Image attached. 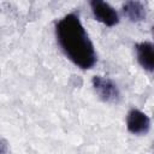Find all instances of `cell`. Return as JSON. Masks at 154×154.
<instances>
[{
    "mask_svg": "<svg viewBox=\"0 0 154 154\" xmlns=\"http://www.w3.org/2000/svg\"><path fill=\"white\" fill-rule=\"evenodd\" d=\"M57 41L64 54L78 67L91 69L96 63V53L79 17L69 13L55 24Z\"/></svg>",
    "mask_w": 154,
    "mask_h": 154,
    "instance_id": "obj_1",
    "label": "cell"
},
{
    "mask_svg": "<svg viewBox=\"0 0 154 154\" xmlns=\"http://www.w3.org/2000/svg\"><path fill=\"white\" fill-rule=\"evenodd\" d=\"M93 88L96 93V95L105 102H114L119 99V89L117 84L111 81L109 78L102 77V76H95L93 77Z\"/></svg>",
    "mask_w": 154,
    "mask_h": 154,
    "instance_id": "obj_2",
    "label": "cell"
},
{
    "mask_svg": "<svg viewBox=\"0 0 154 154\" xmlns=\"http://www.w3.org/2000/svg\"><path fill=\"white\" fill-rule=\"evenodd\" d=\"M90 7L93 11V14L96 20L100 23L107 25V26H114L119 22L118 12L106 1L102 0H91Z\"/></svg>",
    "mask_w": 154,
    "mask_h": 154,
    "instance_id": "obj_3",
    "label": "cell"
},
{
    "mask_svg": "<svg viewBox=\"0 0 154 154\" xmlns=\"http://www.w3.org/2000/svg\"><path fill=\"white\" fill-rule=\"evenodd\" d=\"M126 128L134 135H144L150 129V119L144 112L132 108L126 116Z\"/></svg>",
    "mask_w": 154,
    "mask_h": 154,
    "instance_id": "obj_4",
    "label": "cell"
},
{
    "mask_svg": "<svg viewBox=\"0 0 154 154\" xmlns=\"http://www.w3.org/2000/svg\"><path fill=\"white\" fill-rule=\"evenodd\" d=\"M136 54H137V60L140 65L147 70L148 72H152L154 70V51H153V45L148 41L140 42L135 46Z\"/></svg>",
    "mask_w": 154,
    "mask_h": 154,
    "instance_id": "obj_5",
    "label": "cell"
},
{
    "mask_svg": "<svg viewBox=\"0 0 154 154\" xmlns=\"http://www.w3.org/2000/svg\"><path fill=\"white\" fill-rule=\"evenodd\" d=\"M122 10L124 16H126L131 22H135V23L142 22L147 17L146 7L141 1H135V0L126 1L123 4Z\"/></svg>",
    "mask_w": 154,
    "mask_h": 154,
    "instance_id": "obj_6",
    "label": "cell"
},
{
    "mask_svg": "<svg viewBox=\"0 0 154 154\" xmlns=\"http://www.w3.org/2000/svg\"><path fill=\"white\" fill-rule=\"evenodd\" d=\"M7 152H8L7 142L0 137V154H7Z\"/></svg>",
    "mask_w": 154,
    "mask_h": 154,
    "instance_id": "obj_7",
    "label": "cell"
}]
</instances>
